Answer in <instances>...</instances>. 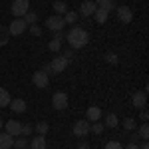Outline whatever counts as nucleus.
Returning a JSON list of instances; mask_svg holds the SVG:
<instances>
[{
	"label": "nucleus",
	"instance_id": "nucleus-1",
	"mask_svg": "<svg viewBox=\"0 0 149 149\" xmlns=\"http://www.w3.org/2000/svg\"><path fill=\"white\" fill-rule=\"evenodd\" d=\"M66 40H68L70 48L76 52V50H81V48H86L90 44V32L86 28H81V26H74L66 34Z\"/></svg>",
	"mask_w": 149,
	"mask_h": 149
},
{
	"label": "nucleus",
	"instance_id": "nucleus-2",
	"mask_svg": "<svg viewBox=\"0 0 149 149\" xmlns=\"http://www.w3.org/2000/svg\"><path fill=\"white\" fill-rule=\"evenodd\" d=\"M30 10V0H14L10 6V12L16 18H24V14Z\"/></svg>",
	"mask_w": 149,
	"mask_h": 149
},
{
	"label": "nucleus",
	"instance_id": "nucleus-3",
	"mask_svg": "<svg viewBox=\"0 0 149 149\" xmlns=\"http://www.w3.org/2000/svg\"><path fill=\"white\" fill-rule=\"evenodd\" d=\"M46 28L50 32H58V30H64L66 28V22H64V16H58V14H52L46 18Z\"/></svg>",
	"mask_w": 149,
	"mask_h": 149
},
{
	"label": "nucleus",
	"instance_id": "nucleus-4",
	"mask_svg": "<svg viewBox=\"0 0 149 149\" xmlns=\"http://www.w3.org/2000/svg\"><path fill=\"white\" fill-rule=\"evenodd\" d=\"M68 93L66 92H56L54 95H52V107L54 109H58V111H64L66 107H68Z\"/></svg>",
	"mask_w": 149,
	"mask_h": 149
},
{
	"label": "nucleus",
	"instance_id": "nucleus-5",
	"mask_svg": "<svg viewBox=\"0 0 149 149\" xmlns=\"http://www.w3.org/2000/svg\"><path fill=\"white\" fill-rule=\"evenodd\" d=\"M72 133L76 135V137H86L88 133H90V121L88 119H78L74 127H72Z\"/></svg>",
	"mask_w": 149,
	"mask_h": 149
},
{
	"label": "nucleus",
	"instance_id": "nucleus-6",
	"mask_svg": "<svg viewBox=\"0 0 149 149\" xmlns=\"http://www.w3.org/2000/svg\"><path fill=\"white\" fill-rule=\"evenodd\" d=\"M32 81H34V86L38 90H46L48 86H50V76L44 74L42 70H38V72H34V76H32Z\"/></svg>",
	"mask_w": 149,
	"mask_h": 149
},
{
	"label": "nucleus",
	"instance_id": "nucleus-7",
	"mask_svg": "<svg viewBox=\"0 0 149 149\" xmlns=\"http://www.w3.org/2000/svg\"><path fill=\"white\" fill-rule=\"evenodd\" d=\"M68 64H70V62L62 56V54H56V56H54V60L50 62V66H52V72H54V74H62L64 70L68 68Z\"/></svg>",
	"mask_w": 149,
	"mask_h": 149
},
{
	"label": "nucleus",
	"instance_id": "nucleus-8",
	"mask_svg": "<svg viewBox=\"0 0 149 149\" xmlns=\"http://www.w3.org/2000/svg\"><path fill=\"white\" fill-rule=\"evenodd\" d=\"M97 10V4L93 2V0H84L80 4V16H84V18H90V16H93V12Z\"/></svg>",
	"mask_w": 149,
	"mask_h": 149
},
{
	"label": "nucleus",
	"instance_id": "nucleus-9",
	"mask_svg": "<svg viewBox=\"0 0 149 149\" xmlns=\"http://www.w3.org/2000/svg\"><path fill=\"white\" fill-rule=\"evenodd\" d=\"M4 127H6V133L12 135V137H20V135H22V123H20L18 119H10V121H6Z\"/></svg>",
	"mask_w": 149,
	"mask_h": 149
},
{
	"label": "nucleus",
	"instance_id": "nucleus-10",
	"mask_svg": "<svg viewBox=\"0 0 149 149\" xmlns=\"http://www.w3.org/2000/svg\"><path fill=\"white\" fill-rule=\"evenodd\" d=\"M115 10H117V20H119V22L129 24L131 20H133V12H131L129 6H117Z\"/></svg>",
	"mask_w": 149,
	"mask_h": 149
},
{
	"label": "nucleus",
	"instance_id": "nucleus-11",
	"mask_svg": "<svg viewBox=\"0 0 149 149\" xmlns=\"http://www.w3.org/2000/svg\"><path fill=\"white\" fill-rule=\"evenodd\" d=\"M26 22H24V18H16L14 22L10 24V28H8V32H10V36H20L26 32Z\"/></svg>",
	"mask_w": 149,
	"mask_h": 149
},
{
	"label": "nucleus",
	"instance_id": "nucleus-12",
	"mask_svg": "<svg viewBox=\"0 0 149 149\" xmlns=\"http://www.w3.org/2000/svg\"><path fill=\"white\" fill-rule=\"evenodd\" d=\"M86 119L88 121H100L102 119V107L100 105H90L88 107V111H86Z\"/></svg>",
	"mask_w": 149,
	"mask_h": 149
},
{
	"label": "nucleus",
	"instance_id": "nucleus-13",
	"mask_svg": "<svg viewBox=\"0 0 149 149\" xmlns=\"http://www.w3.org/2000/svg\"><path fill=\"white\" fill-rule=\"evenodd\" d=\"M28 149H48L46 135H36V137H32V141L28 143Z\"/></svg>",
	"mask_w": 149,
	"mask_h": 149
},
{
	"label": "nucleus",
	"instance_id": "nucleus-14",
	"mask_svg": "<svg viewBox=\"0 0 149 149\" xmlns=\"http://www.w3.org/2000/svg\"><path fill=\"white\" fill-rule=\"evenodd\" d=\"M131 103H133V107H145V103H147V93L145 92H135L131 95Z\"/></svg>",
	"mask_w": 149,
	"mask_h": 149
},
{
	"label": "nucleus",
	"instance_id": "nucleus-15",
	"mask_svg": "<svg viewBox=\"0 0 149 149\" xmlns=\"http://www.w3.org/2000/svg\"><path fill=\"white\" fill-rule=\"evenodd\" d=\"M8 105H10V109L14 113H24V111H26V102L20 100V97H18V100H10Z\"/></svg>",
	"mask_w": 149,
	"mask_h": 149
},
{
	"label": "nucleus",
	"instance_id": "nucleus-16",
	"mask_svg": "<svg viewBox=\"0 0 149 149\" xmlns=\"http://www.w3.org/2000/svg\"><path fill=\"white\" fill-rule=\"evenodd\" d=\"M95 4H97V8H103L105 12H111L117 8V4H115V0H93Z\"/></svg>",
	"mask_w": 149,
	"mask_h": 149
},
{
	"label": "nucleus",
	"instance_id": "nucleus-17",
	"mask_svg": "<svg viewBox=\"0 0 149 149\" xmlns=\"http://www.w3.org/2000/svg\"><path fill=\"white\" fill-rule=\"evenodd\" d=\"M12 145H14V137L8 135L6 131L0 133V149H12Z\"/></svg>",
	"mask_w": 149,
	"mask_h": 149
},
{
	"label": "nucleus",
	"instance_id": "nucleus-18",
	"mask_svg": "<svg viewBox=\"0 0 149 149\" xmlns=\"http://www.w3.org/2000/svg\"><path fill=\"white\" fill-rule=\"evenodd\" d=\"M107 18H109V12H105L103 8H97V10L93 12V20H95L97 24H105Z\"/></svg>",
	"mask_w": 149,
	"mask_h": 149
},
{
	"label": "nucleus",
	"instance_id": "nucleus-19",
	"mask_svg": "<svg viewBox=\"0 0 149 149\" xmlns=\"http://www.w3.org/2000/svg\"><path fill=\"white\" fill-rule=\"evenodd\" d=\"M52 8H54V12H56L58 16H64V14L68 12V4L62 2V0H56V2L52 4Z\"/></svg>",
	"mask_w": 149,
	"mask_h": 149
},
{
	"label": "nucleus",
	"instance_id": "nucleus-20",
	"mask_svg": "<svg viewBox=\"0 0 149 149\" xmlns=\"http://www.w3.org/2000/svg\"><path fill=\"white\" fill-rule=\"evenodd\" d=\"M34 131L38 135H46L48 131H50V123H48V121H38L34 125Z\"/></svg>",
	"mask_w": 149,
	"mask_h": 149
},
{
	"label": "nucleus",
	"instance_id": "nucleus-21",
	"mask_svg": "<svg viewBox=\"0 0 149 149\" xmlns=\"http://www.w3.org/2000/svg\"><path fill=\"white\" fill-rule=\"evenodd\" d=\"M105 125L109 127V129H115V127L119 125L117 115H115V113H107V115H105Z\"/></svg>",
	"mask_w": 149,
	"mask_h": 149
},
{
	"label": "nucleus",
	"instance_id": "nucleus-22",
	"mask_svg": "<svg viewBox=\"0 0 149 149\" xmlns=\"http://www.w3.org/2000/svg\"><path fill=\"white\" fill-rule=\"evenodd\" d=\"M78 20H80V14H78V12H70L68 10L66 14H64V22L66 24H72V26H74Z\"/></svg>",
	"mask_w": 149,
	"mask_h": 149
},
{
	"label": "nucleus",
	"instance_id": "nucleus-23",
	"mask_svg": "<svg viewBox=\"0 0 149 149\" xmlns=\"http://www.w3.org/2000/svg\"><path fill=\"white\" fill-rule=\"evenodd\" d=\"M24 22H26V26H32V24H38V14L32 10H28L26 14H24Z\"/></svg>",
	"mask_w": 149,
	"mask_h": 149
},
{
	"label": "nucleus",
	"instance_id": "nucleus-24",
	"mask_svg": "<svg viewBox=\"0 0 149 149\" xmlns=\"http://www.w3.org/2000/svg\"><path fill=\"white\" fill-rule=\"evenodd\" d=\"M121 123H123V129H125V131H135V129H137V121H135L133 117H125Z\"/></svg>",
	"mask_w": 149,
	"mask_h": 149
},
{
	"label": "nucleus",
	"instance_id": "nucleus-25",
	"mask_svg": "<svg viewBox=\"0 0 149 149\" xmlns=\"http://www.w3.org/2000/svg\"><path fill=\"white\" fill-rule=\"evenodd\" d=\"M8 103H10V92L0 88V107H6Z\"/></svg>",
	"mask_w": 149,
	"mask_h": 149
},
{
	"label": "nucleus",
	"instance_id": "nucleus-26",
	"mask_svg": "<svg viewBox=\"0 0 149 149\" xmlns=\"http://www.w3.org/2000/svg\"><path fill=\"white\" fill-rule=\"evenodd\" d=\"M8 40H10V32H8V28H6V26H0V46H6Z\"/></svg>",
	"mask_w": 149,
	"mask_h": 149
},
{
	"label": "nucleus",
	"instance_id": "nucleus-27",
	"mask_svg": "<svg viewBox=\"0 0 149 149\" xmlns=\"http://www.w3.org/2000/svg\"><path fill=\"white\" fill-rule=\"evenodd\" d=\"M48 48H50V52H54V54H60L62 52V40H50V44H48Z\"/></svg>",
	"mask_w": 149,
	"mask_h": 149
},
{
	"label": "nucleus",
	"instance_id": "nucleus-28",
	"mask_svg": "<svg viewBox=\"0 0 149 149\" xmlns=\"http://www.w3.org/2000/svg\"><path fill=\"white\" fill-rule=\"evenodd\" d=\"M137 135H139V139L147 141V137H149V127H147V123H143V125L137 129Z\"/></svg>",
	"mask_w": 149,
	"mask_h": 149
},
{
	"label": "nucleus",
	"instance_id": "nucleus-29",
	"mask_svg": "<svg viewBox=\"0 0 149 149\" xmlns=\"http://www.w3.org/2000/svg\"><path fill=\"white\" fill-rule=\"evenodd\" d=\"M12 149H28V141H26V137L14 139V145H12Z\"/></svg>",
	"mask_w": 149,
	"mask_h": 149
},
{
	"label": "nucleus",
	"instance_id": "nucleus-30",
	"mask_svg": "<svg viewBox=\"0 0 149 149\" xmlns=\"http://www.w3.org/2000/svg\"><path fill=\"white\" fill-rule=\"evenodd\" d=\"M90 131H92V133H95V135H100V133L103 131V123H100V121L90 123Z\"/></svg>",
	"mask_w": 149,
	"mask_h": 149
},
{
	"label": "nucleus",
	"instance_id": "nucleus-31",
	"mask_svg": "<svg viewBox=\"0 0 149 149\" xmlns=\"http://www.w3.org/2000/svg\"><path fill=\"white\" fill-rule=\"evenodd\" d=\"M103 60H105L107 64H117V60H119V58H117V54H115V52H105Z\"/></svg>",
	"mask_w": 149,
	"mask_h": 149
},
{
	"label": "nucleus",
	"instance_id": "nucleus-32",
	"mask_svg": "<svg viewBox=\"0 0 149 149\" xmlns=\"http://www.w3.org/2000/svg\"><path fill=\"white\" fill-rule=\"evenodd\" d=\"M32 133H34V125H28V123L22 125V137H30Z\"/></svg>",
	"mask_w": 149,
	"mask_h": 149
},
{
	"label": "nucleus",
	"instance_id": "nucleus-33",
	"mask_svg": "<svg viewBox=\"0 0 149 149\" xmlns=\"http://www.w3.org/2000/svg\"><path fill=\"white\" fill-rule=\"evenodd\" d=\"M105 149H123V145L119 141H107L105 143Z\"/></svg>",
	"mask_w": 149,
	"mask_h": 149
},
{
	"label": "nucleus",
	"instance_id": "nucleus-34",
	"mask_svg": "<svg viewBox=\"0 0 149 149\" xmlns=\"http://www.w3.org/2000/svg\"><path fill=\"white\" fill-rule=\"evenodd\" d=\"M28 28H30V34L32 36H40L42 34V28H40L38 24H32V26H28Z\"/></svg>",
	"mask_w": 149,
	"mask_h": 149
},
{
	"label": "nucleus",
	"instance_id": "nucleus-35",
	"mask_svg": "<svg viewBox=\"0 0 149 149\" xmlns=\"http://www.w3.org/2000/svg\"><path fill=\"white\" fill-rule=\"evenodd\" d=\"M62 56L66 58L68 62H74V50H72V48H68V50H64V52H62Z\"/></svg>",
	"mask_w": 149,
	"mask_h": 149
},
{
	"label": "nucleus",
	"instance_id": "nucleus-36",
	"mask_svg": "<svg viewBox=\"0 0 149 149\" xmlns=\"http://www.w3.org/2000/svg\"><path fill=\"white\" fill-rule=\"evenodd\" d=\"M42 72H44V74H48V76H54V72H52V66H50V62L42 66Z\"/></svg>",
	"mask_w": 149,
	"mask_h": 149
},
{
	"label": "nucleus",
	"instance_id": "nucleus-37",
	"mask_svg": "<svg viewBox=\"0 0 149 149\" xmlns=\"http://www.w3.org/2000/svg\"><path fill=\"white\" fill-rule=\"evenodd\" d=\"M139 119H141V121H147V119H149V111L145 109V107L141 109V113H139Z\"/></svg>",
	"mask_w": 149,
	"mask_h": 149
},
{
	"label": "nucleus",
	"instance_id": "nucleus-38",
	"mask_svg": "<svg viewBox=\"0 0 149 149\" xmlns=\"http://www.w3.org/2000/svg\"><path fill=\"white\" fill-rule=\"evenodd\" d=\"M54 34V40H64L66 34H64V30H58V32H52Z\"/></svg>",
	"mask_w": 149,
	"mask_h": 149
},
{
	"label": "nucleus",
	"instance_id": "nucleus-39",
	"mask_svg": "<svg viewBox=\"0 0 149 149\" xmlns=\"http://www.w3.org/2000/svg\"><path fill=\"white\" fill-rule=\"evenodd\" d=\"M129 141H131V143H137V141H139V135H137V131H133V133H129Z\"/></svg>",
	"mask_w": 149,
	"mask_h": 149
},
{
	"label": "nucleus",
	"instance_id": "nucleus-40",
	"mask_svg": "<svg viewBox=\"0 0 149 149\" xmlns=\"http://www.w3.org/2000/svg\"><path fill=\"white\" fill-rule=\"evenodd\" d=\"M123 149H139V145H137V143H131V141H129V143H127Z\"/></svg>",
	"mask_w": 149,
	"mask_h": 149
},
{
	"label": "nucleus",
	"instance_id": "nucleus-41",
	"mask_svg": "<svg viewBox=\"0 0 149 149\" xmlns=\"http://www.w3.org/2000/svg\"><path fill=\"white\" fill-rule=\"evenodd\" d=\"M78 149H90V145H88L86 141H80V145H78Z\"/></svg>",
	"mask_w": 149,
	"mask_h": 149
},
{
	"label": "nucleus",
	"instance_id": "nucleus-42",
	"mask_svg": "<svg viewBox=\"0 0 149 149\" xmlns=\"http://www.w3.org/2000/svg\"><path fill=\"white\" fill-rule=\"evenodd\" d=\"M139 149H149V143H147V141H143V143L139 145Z\"/></svg>",
	"mask_w": 149,
	"mask_h": 149
},
{
	"label": "nucleus",
	"instance_id": "nucleus-43",
	"mask_svg": "<svg viewBox=\"0 0 149 149\" xmlns=\"http://www.w3.org/2000/svg\"><path fill=\"white\" fill-rule=\"evenodd\" d=\"M2 127H4V121H2V117H0V129H2Z\"/></svg>",
	"mask_w": 149,
	"mask_h": 149
}]
</instances>
